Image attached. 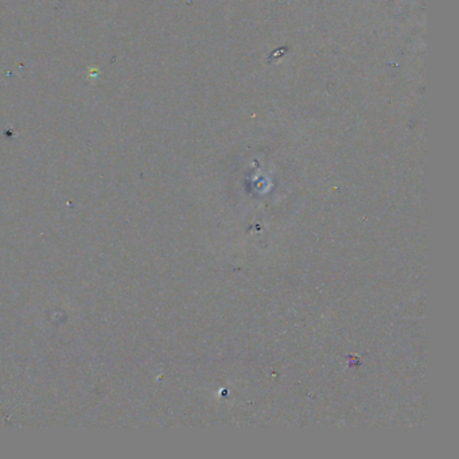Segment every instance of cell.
Listing matches in <instances>:
<instances>
[]
</instances>
